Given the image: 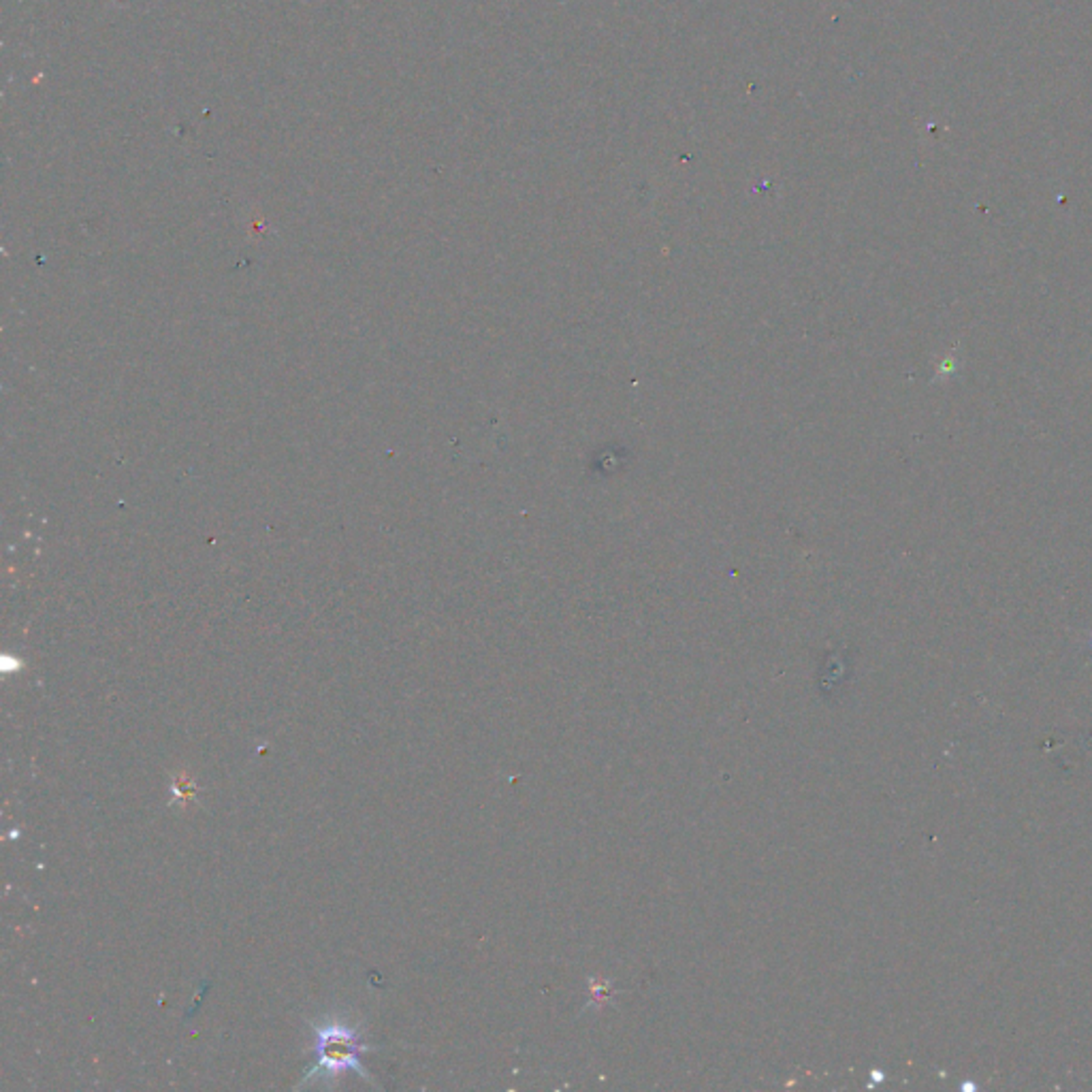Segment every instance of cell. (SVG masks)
I'll use <instances>...</instances> for the list:
<instances>
[{"label": "cell", "mask_w": 1092, "mask_h": 1092, "mask_svg": "<svg viewBox=\"0 0 1092 1092\" xmlns=\"http://www.w3.org/2000/svg\"><path fill=\"white\" fill-rule=\"evenodd\" d=\"M308 1024L312 1030L314 1064L303 1075L297 1088H306V1086L334 1088L346 1073H354L357 1078L376 1086V1079L365 1069L363 1056L368 1052H376L378 1047L365 1041L363 1027L357 1020L342 1012L325 1013V1016L309 1020Z\"/></svg>", "instance_id": "6da1fadb"}, {"label": "cell", "mask_w": 1092, "mask_h": 1092, "mask_svg": "<svg viewBox=\"0 0 1092 1092\" xmlns=\"http://www.w3.org/2000/svg\"><path fill=\"white\" fill-rule=\"evenodd\" d=\"M171 791H174L175 805L188 807V802L195 800L197 785H195V781L190 779V775L180 773L174 781H171Z\"/></svg>", "instance_id": "7a4b0ae2"}]
</instances>
